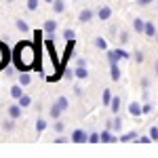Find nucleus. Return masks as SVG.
<instances>
[{
    "instance_id": "nucleus-4",
    "label": "nucleus",
    "mask_w": 158,
    "mask_h": 158,
    "mask_svg": "<svg viewBox=\"0 0 158 158\" xmlns=\"http://www.w3.org/2000/svg\"><path fill=\"white\" fill-rule=\"evenodd\" d=\"M72 51H74V40H68L65 51H63V55H61V68H63V70H65V63L70 61V57H72Z\"/></svg>"
},
{
    "instance_id": "nucleus-25",
    "label": "nucleus",
    "mask_w": 158,
    "mask_h": 158,
    "mask_svg": "<svg viewBox=\"0 0 158 158\" xmlns=\"http://www.w3.org/2000/svg\"><path fill=\"white\" fill-rule=\"evenodd\" d=\"M135 137H137V131H131V133H127V135H120V141H133Z\"/></svg>"
},
{
    "instance_id": "nucleus-34",
    "label": "nucleus",
    "mask_w": 158,
    "mask_h": 158,
    "mask_svg": "<svg viewBox=\"0 0 158 158\" xmlns=\"http://www.w3.org/2000/svg\"><path fill=\"white\" fill-rule=\"evenodd\" d=\"M118 40H120L122 44H124V42H129V34H127V32H122L120 36H118Z\"/></svg>"
},
{
    "instance_id": "nucleus-14",
    "label": "nucleus",
    "mask_w": 158,
    "mask_h": 158,
    "mask_svg": "<svg viewBox=\"0 0 158 158\" xmlns=\"http://www.w3.org/2000/svg\"><path fill=\"white\" fill-rule=\"evenodd\" d=\"M110 70H112V80L114 82L120 80V68H118V63H110Z\"/></svg>"
},
{
    "instance_id": "nucleus-17",
    "label": "nucleus",
    "mask_w": 158,
    "mask_h": 158,
    "mask_svg": "<svg viewBox=\"0 0 158 158\" xmlns=\"http://www.w3.org/2000/svg\"><path fill=\"white\" fill-rule=\"evenodd\" d=\"M30 82H32V76H30L27 72H21V74H19V85H21V86H27Z\"/></svg>"
},
{
    "instance_id": "nucleus-20",
    "label": "nucleus",
    "mask_w": 158,
    "mask_h": 158,
    "mask_svg": "<svg viewBox=\"0 0 158 158\" xmlns=\"http://www.w3.org/2000/svg\"><path fill=\"white\" fill-rule=\"evenodd\" d=\"M11 95H13V97H15V99H19V97H21V95H23V89H21V86H19V85L11 86Z\"/></svg>"
},
{
    "instance_id": "nucleus-12",
    "label": "nucleus",
    "mask_w": 158,
    "mask_h": 158,
    "mask_svg": "<svg viewBox=\"0 0 158 158\" xmlns=\"http://www.w3.org/2000/svg\"><path fill=\"white\" fill-rule=\"evenodd\" d=\"M9 116H11L13 120H17L21 116V106H9Z\"/></svg>"
},
{
    "instance_id": "nucleus-3",
    "label": "nucleus",
    "mask_w": 158,
    "mask_h": 158,
    "mask_svg": "<svg viewBox=\"0 0 158 158\" xmlns=\"http://www.w3.org/2000/svg\"><path fill=\"white\" fill-rule=\"evenodd\" d=\"M11 57H13V55L9 53L6 44H4V42H0V70L9 65V59H11Z\"/></svg>"
},
{
    "instance_id": "nucleus-35",
    "label": "nucleus",
    "mask_w": 158,
    "mask_h": 158,
    "mask_svg": "<svg viewBox=\"0 0 158 158\" xmlns=\"http://www.w3.org/2000/svg\"><path fill=\"white\" fill-rule=\"evenodd\" d=\"M141 108H143V114H150L152 112V103H143Z\"/></svg>"
},
{
    "instance_id": "nucleus-7",
    "label": "nucleus",
    "mask_w": 158,
    "mask_h": 158,
    "mask_svg": "<svg viewBox=\"0 0 158 158\" xmlns=\"http://www.w3.org/2000/svg\"><path fill=\"white\" fill-rule=\"evenodd\" d=\"M129 114H131V116H137V118H139V116L143 114V108H141V106H139L137 101H133V103H129Z\"/></svg>"
},
{
    "instance_id": "nucleus-5",
    "label": "nucleus",
    "mask_w": 158,
    "mask_h": 158,
    "mask_svg": "<svg viewBox=\"0 0 158 158\" xmlns=\"http://www.w3.org/2000/svg\"><path fill=\"white\" fill-rule=\"evenodd\" d=\"M72 141L74 143H85V141H89V133L82 131V129H76L72 133Z\"/></svg>"
},
{
    "instance_id": "nucleus-22",
    "label": "nucleus",
    "mask_w": 158,
    "mask_h": 158,
    "mask_svg": "<svg viewBox=\"0 0 158 158\" xmlns=\"http://www.w3.org/2000/svg\"><path fill=\"white\" fill-rule=\"evenodd\" d=\"M19 106H21V108H27V106H32V97H27V95H21V97H19Z\"/></svg>"
},
{
    "instance_id": "nucleus-31",
    "label": "nucleus",
    "mask_w": 158,
    "mask_h": 158,
    "mask_svg": "<svg viewBox=\"0 0 158 158\" xmlns=\"http://www.w3.org/2000/svg\"><path fill=\"white\" fill-rule=\"evenodd\" d=\"M53 129H55L57 133H61V131L65 129V124H63V122H61V120H57V122H55V124H53Z\"/></svg>"
},
{
    "instance_id": "nucleus-42",
    "label": "nucleus",
    "mask_w": 158,
    "mask_h": 158,
    "mask_svg": "<svg viewBox=\"0 0 158 158\" xmlns=\"http://www.w3.org/2000/svg\"><path fill=\"white\" fill-rule=\"evenodd\" d=\"M44 2H51V4H53V0H44Z\"/></svg>"
},
{
    "instance_id": "nucleus-43",
    "label": "nucleus",
    "mask_w": 158,
    "mask_h": 158,
    "mask_svg": "<svg viewBox=\"0 0 158 158\" xmlns=\"http://www.w3.org/2000/svg\"><path fill=\"white\" fill-rule=\"evenodd\" d=\"M156 42H158V32H156Z\"/></svg>"
},
{
    "instance_id": "nucleus-6",
    "label": "nucleus",
    "mask_w": 158,
    "mask_h": 158,
    "mask_svg": "<svg viewBox=\"0 0 158 158\" xmlns=\"http://www.w3.org/2000/svg\"><path fill=\"white\" fill-rule=\"evenodd\" d=\"M93 15H95V13L91 11V9H85V11H80V15H78V21H80V23H89V21L93 19Z\"/></svg>"
},
{
    "instance_id": "nucleus-37",
    "label": "nucleus",
    "mask_w": 158,
    "mask_h": 158,
    "mask_svg": "<svg viewBox=\"0 0 158 158\" xmlns=\"http://www.w3.org/2000/svg\"><path fill=\"white\" fill-rule=\"evenodd\" d=\"M152 2H154V0H137L139 6H148V4H152Z\"/></svg>"
},
{
    "instance_id": "nucleus-33",
    "label": "nucleus",
    "mask_w": 158,
    "mask_h": 158,
    "mask_svg": "<svg viewBox=\"0 0 158 158\" xmlns=\"http://www.w3.org/2000/svg\"><path fill=\"white\" fill-rule=\"evenodd\" d=\"M150 137H152L154 141H158V127H152V129H150Z\"/></svg>"
},
{
    "instance_id": "nucleus-11",
    "label": "nucleus",
    "mask_w": 158,
    "mask_h": 158,
    "mask_svg": "<svg viewBox=\"0 0 158 158\" xmlns=\"http://www.w3.org/2000/svg\"><path fill=\"white\" fill-rule=\"evenodd\" d=\"M133 30L137 32V34H141V32L146 30V21H143V19H139V17L133 19Z\"/></svg>"
},
{
    "instance_id": "nucleus-28",
    "label": "nucleus",
    "mask_w": 158,
    "mask_h": 158,
    "mask_svg": "<svg viewBox=\"0 0 158 158\" xmlns=\"http://www.w3.org/2000/svg\"><path fill=\"white\" fill-rule=\"evenodd\" d=\"M15 25H17V30H19V32H27V30H30L23 19H17V23H15Z\"/></svg>"
},
{
    "instance_id": "nucleus-2",
    "label": "nucleus",
    "mask_w": 158,
    "mask_h": 158,
    "mask_svg": "<svg viewBox=\"0 0 158 158\" xmlns=\"http://www.w3.org/2000/svg\"><path fill=\"white\" fill-rule=\"evenodd\" d=\"M127 57H129V53L122 51V49H114V51H110V53H108V61H110V63H118L120 59H127Z\"/></svg>"
},
{
    "instance_id": "nucleus-13",
    "label": "nucleus",
    "mask_w": 158,
    "mask_h": 158,
    "mask_svg": "<svg viewBox=\"0 0 158 158\" xmlns=\"http://www.w3.org/2000/svg\"><path fill=\"white\" fill-rule=\"evenodd\" d=\"M156 27H154V23H152V21H146V30H143V34H146V36H150V38H154L156 36Z\"/></svg>"
},
{
    "instance_id": "nucleus-8",
    "label": "nucleus",
    "mask_w": 158,
    "mask_h": 158,
    "mask_svg": "<svg viewBox=\"0 0 158 158\" xmlns=\"http://www.w3.org/2000/svg\"><path fill=\"white\" fill-rule=\"evenodd\" d=\"M55 30H57V21H53V19L44 21V34H47V36H51V38H53Z\"/></svg>"
},
{
    "instance_id": "nucleus-30",
    "label": "nucleus",
    "mask_w": 158,
    "mask_h": 158,
    "mask_svg": "<svg viewBox=\"0 0 158 158\" xmlns=\"http://www.w3.org/2000/svg\"><path fill=\"white\" fill-rule=\"evenodd\" d=\"M38 9V0H27V11H36Z\"/></svg>"
},
{
    "instance_id": "nucleus-29",
    "label": "nucleus",
    "mask_w": 158,
    "mask_h": 158,
    "mask_svg": "<svg viewBox=\"0 0 158 158\" xmlns=\"http://www.w3.org/2000/svg\"><path fill=\"white\" fill-rule=\"evenodd\" d=\"M89 141H91V143H99V141H101V135L99 133H89Z\"/></svg>"
},
{
    "instance_id": "nucleus-36",
    "label": "nucleus",
    "mask_w": 158,
    "mask_h": 158,
    "mask_svg": "<svg viewBox=\"0 0 158 158\" xmlns=\"http://www.w3.org/2000/svg\"><path fill=\"white\" fill-rule=\"evenodd\" d=\"M13 127H15V124H13V118L4 122V129H6V131H13Z\"/></svg>"
},
{
    "instance_id": "nucleus-26",
    "label": "nucleus",
    "mask_w": 158,
    "mask_h": 158,
    "mask_svg": "<svg viewBox=\"0 0 158 158\" xmlns=\"http://www.w3.org/2000/svg\"><path fill=\"white\" fill-rule=\"evenodd\" d=\"M95 47H97V49H108V42H106V40H103V38L99 36V38H95Z\"/></svg>"
},
{
    "instance_id": "nucleus-1",
    "label": "nucleus",
    "mask_w": 158,
    "mask_h": 158,
    "mask_svg": "<svg viewBox=\"0 0 158 158\" xmlns=\"http://www.w3.org/2000/svg\"><path fill=\"white\" fill-rule=\"evenodd\" d=\"M36 59H38V51H36V44H32V42L23 40L13 51V63L19 72H30L36 65Z\"/></svg>"
},
{
    "instance_id": "nucleus-19",
    "label": "nucleus",
    "mask_w": 158,
    "mask_h": 158,
    "mask_svg": "<svg viewBox=\"0 0 158 158\" xmlns=\"http://www.w3.org/2000/svg\"><path fill=\"white\" fill-rule=\"evenodd\" d=\"M53 11H55V13H63V11H65L63 0H53Z\"/></svg>"
},
{
    "instance_id": "nucleus-18",
    "label": "nucleus",
    "mask_w": 158,
    "mask_h": 158,
    "mask_svg": "<svg viewBox=\"0 0 158 158\" xmlns=\"http://www.w3.org/2000/svg\"><path fill=\"white\" fill-rule=\"evenodd\" d=\"M110 110H112L114 114H118V112H120V97H112V103H110Z\"/></svg>"
},
{
    "instance_id": "nucleus-21",
    "label": "nucleus",
    "mask_w": 158,
    "mask_h": 158,
    "mask_svg": "<svg viewBox=\"0 0 158 158\" xmlns=\"http://www.w3.org/2000/svg\"><path fill=\"white\" fill-rule=\"evenodd\" d=\"M55 103H57V106L61 108V112H63V110H68V108H70V101H68V97H59L57 101H55Z\"/></svg>"
},
{
    "instance_id": "nucleus-32",
    "label": "nucleus",
    "mask_w": 158,
    "mask_h": 158,
    "mask_svg": "<svg viewBox=\"0 0 158 158\" xmlns=\"http://www.w3.org/2000/svg\"><path fill=\"white\" fill-rule=\"evenodd\" d=\"M63 38H65V42L68 40H74V30H65L63 32Z\"/></svg>"
},
{
    "instance_id": "nucleus-41",
    "label": "nucleus",
    "mask_w": 158,
    "mask_h": 158,
    "mask_svg": "<svg viewBox=\"0 0 158 158\" xmlns=\"http://www.w3.org/2000/svg\"><path fill=\"white\" fill-rule=\"evenodd\" d=\"M154 70H156V74H158V59H156V63H154Z\"/></svg>"
},
{
    "instance_id": "nucleus-23",
    "label": "nucleus",
    "mask_w": 158,
    "mask_h": 158,
    "mask_svg": "<svg viewBox=\"0 0 158 158\" xmlns=\"http://www.w3.org/2000/svg\"><path fill=\"white\" fill-rule=\"evenodd\" d=\"M44 129H47V120H44V118H38V120H36V131H38V133H42Z\"/></svg>"
},
{
    "instance_id": "nucleus-9",
    "label": "nucleus",
    "mask_w": 158,
    "mask_h": 158,
    "mask_svg": "<svg viewBox=\"0 0 158 158\" xmlns=\"http://www.w3.org/2000/svg\"><path fill=\"white\" fill-rule=\"evenodd\" d=\"M108 129H112V131H120V129H122V118L118 116V114L114 116V120L108 122Z\"/></svg>"
},
{
    "instance_id": "nucleus-27",
    "label": "nucleus",
    "mask_w": 158,
    "mask_h": 158,
    "mask_svg": "<svg viewBox=\"0 0 158 158\" xmlns=\"http://www.w3.org/2000/svg\"><path fill=\"white\" fill-rule=\"evenodd\" d=\"M59 114H61V108L57 103H53V106H51V116H53V118H59Z\"/></svg>"
},
{
    "instance_id": "nucleus-16",
    "label": "nucleus",
    "mask_w": 158,
    "mask_h": 158,
    "mask_svg": "<svg viewBox=\"0 0 158 158\" xmlns=\"http://www.w3.org/2000/svg\"><path fill=\"white\" fill-rule=\"evenodd\" d=\"M99 135H101V141H103V143H114V141H118L110 131H103V133H99Z\"/></svg>"
},
{
    "instance_id": "nucleus-10",
    "label": "nucleus",
    "mask_w": 158,
    "mask_h": 158,
    "mask_svg": "<svg viewBox=\"0 0 158 158\" xmlns=\"http://www.w3.org/2000/svg\"><path fill=\"white\" fill-rule=\"evenodd\" d=\"M97 17L101 19V21H108L110 17H112V9H110V6H101V9L97 11Z\"/></svg>"
},
{
    "instance_id": "nucleus-15",
    "label": "nucleus",
    "mask_w": 158,
    "mask_h": 158,
    "mask_svg": "<svg viewBox=\"0 0 158 158\" xmlns=\"http://www.w3.org/2000/svg\"><path fill=\"white\" fill-rule=\"evenodd\" d=\"M74 76H76V78H89V70H86L85 65H78V68L74 70Z\"/></svg>"
},
{
    "instance_id": "nucleus-38",
    "label": "nucleus",
    "mask_w": 158,
    "mask_h": 158,
    "mask_svg": "<svg viewBox=\"0 0 158 158\" xmlns=\"http://www.w3.org/2000/svg\"><path fill=\"white\" fill-rule=\"evenodd\" d=\"M133 57H135V61H137V63H141V61H143V53H135Z\"/></svg>"
},
{
    "instance_id": "nucleus-39",
    "label": "nucleus",
    "mask_w": 158,
    "mask_h": 158,
    "mask_svg": "<svg viewBox=\"0 0 158 158\" xmlns=\"http://www.w3.org/2000/svg\"><path fill=\"white\" fill-rule=\"evenodd\" d=\"M141 86H143V89H148V86H150V80H148V78H143V80H141Z\"/></svg>"
},
{
    "instance_id": "nucleus-24",
    "label": "nucleus",
    "mask_w": 158,
    "mask_h": 158,
    "mask_svg": "<svg viewBox=\"0 0 158 158\" xmlns=\"http://www.w3.org/2000/svg\"><path fill=\"white\" fill-rule=\"evenodd\" d=\"M112 103V93L110 89H103V106H110Z\"/></svg>"
},
{
    "instance_id": "nucleus-40",
    "label": "nucleus",
    "mask_w": 158,
    "mask_h": 158,
    "mask_svg": "<svg viewBox=\"0 0 158 158\" xmlns=\"http://www.w3.org/2000/svg\"><path fill=\"white\" fill-rule=\"evenodd\" d=\"M139 141H141V143H150V141H152V137H141Z\"/></svg>"
}]
</instances>
